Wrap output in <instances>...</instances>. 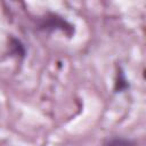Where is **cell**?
Instances as JSON below:
<instances>
[{
    "instance_id": "obj_1",
    "label": "cell",
    "mask_w": 146,
    "mask_h": 146,
    "mask_svg": "<svg viewBox=\"0 0 146 146\" xmlns=\"http://www.w3.org/2000/svg\"><path fill=\"white\" fill-rule=\"evenodd\" d=\"M103 146H136V144L130 140V139H125V138H121V137H115V138H111L107 139Z\"/></svg>"
}]
</instances>
